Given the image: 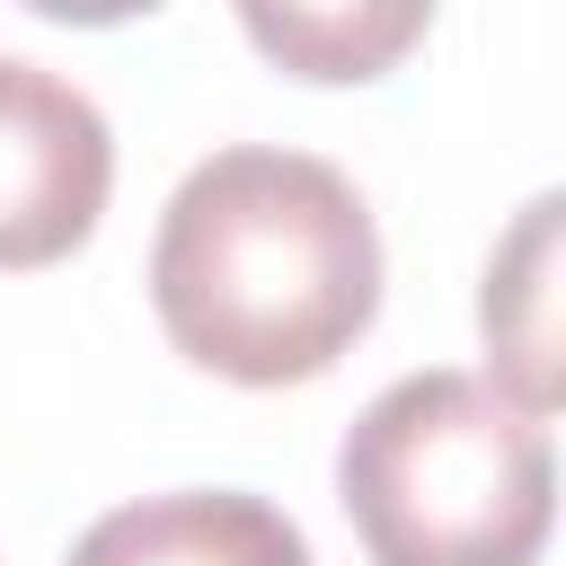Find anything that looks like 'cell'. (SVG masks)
Masks as SVG:
<instances>
[{
  "instance_id": "6da1fadb",
  "label": "cell",
  "mask_w": 566,
  "mask_h": 566,
  "mask_svg": "<svg viewBox=\"0 0 566 566\" xmlns=\"http://www.w3.org/2000/svg\"><path fill=\"white\" fill-rule=\"evenodd\" d=\"M150 301L168 345L221 380H318L380 310L371 203L310 150H212L159 212Z\"/></svg>"
},
{
  "instance_id": "7a4b0ae2",
  "label": "cell",
  "mask_w": 566,
  "mask_h": 566,
  "mask_svg": "<svg viewBox=\"0 0 566 566\" xmlns=\"http://www.w3.org/2000/svg\"><path fill=\"white\" fill-rule=\"evenodd\" d=\"M371 566H531L557 513V442L478 371L389 380L336 451Z\"/></svg>"
},
{
  "instance_id": "3957f363",
  "label": "cell",
  "mask_w": 566,
  "mask_h": 566,
  "mask_svg": "<svg viewBox=\"0 0 566 566\" xmlns=\"http://www.w3.org/2000/svg\"><path fill=\"white\" fill-rule=\"evenodd\" d=\"M115 186V133L44 62L0 53V265L71 256Z\"/></svg>"
},
{
  "instance_id": "277c9868",
  "label": "cell",
  "mask_w": 566,
  "mask_h": 566,
  "mask_svg": "<svg viewBox=\"0 0 566 566\" xmlns=\"http://www.w3.org/2000/svg\"><path fill=\"white\" fill-rule=\"evenodd\" d=\"M71 566H310V539L283 504L239 486H177L115 504L80 531Z\"/></svg>"
},
{
  "instance_id": "5b68a950",
  "label": "cell",
  "mask_w": 566,
  "mask_h": 566,
  "mask_svg": "<svg viewBox=\"0 0 566 566\" xmlns=\"http://www.w3.org/2000/svg\"><path fill=\"white\" fill-rule=\"evenodd\" d=\"M557 195H531L522 221L504 230L495 265H486V292H478V318H486V354H495V389L548 424L557 389H566V363H557Z\"/></svg>"
},
{
  "instance_id": "8992f818",
  "label": "cell",
  "mask_w": 566,
  "mask_h": 566,
  "mask_svg": "<svg viewBox=\"0 0 566 566\" xmlns=\"http://www.w3.org/2000/svg\"><path fill=\"white\" fill-rule=\"evenodd\" d=\"M239 27L274 62H292L301 80H380L424 35V9L416 0H354V9H274V0H248Z\"/></svg>"
}]
</instances>
